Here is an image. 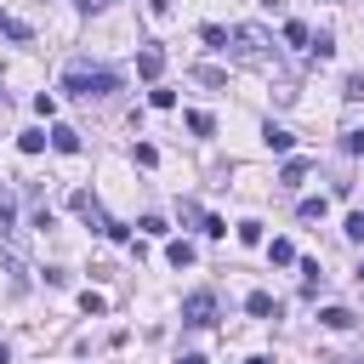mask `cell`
<instances>
[{
	"label": "cell",
	"instance_id": "22",
	"mask_svg": "<svg viewBox=\"0 0 364 364\" xmlns=\"http://www.w3.org/2000/svg\"><path fill=\"white\" fill-rule=\"evenodd\" d=\"M239 245H262V222H239Z\"/></svg>",
	"mask_w": 364,
	"mask_h": 364
},
{
	"label": "cell",
	"instance_id": "6",
	"mask_svg": "<svg viewBox=\"0 0 364 364\" xmlns=\"http://www.w3.org/2000/svg\"><path fill=\"white\" fill-rule=\"evenodd\" d=\"M262 142H267L273 154H290V148H296V131H284V125H267V131H262Z\"/></svg>",
	"mask_w": 364,
	"mask_h": 364
},
{
	"label": "cell",
	"instance_id": "17",
	"mask_svg": "<svg viewBox=\"0 0 364 364\" xmlns=\"http://www.w3.org/2000/svg\"><path fill=\"white\" fill-rule=\"evenodd\" d=\"M193 80H199V85H228V74H222V68H210V63H199V68H193Z\"/></svg>",
	"mask_w": 364,
	"mask_h": 364
},
{
	"label": "cell",
	"instance_id": "11",
	"mask_svg": "<svg viewBox=\"0 0 364 364\" xmlns=\"http://www.w3.org/2000/svg\"><path fill=\"white\" fill-rule=\"evenodd\" d=\"M318 324H324V330H353V313H347V307H324Z\"/></svg>",
	"mask_w": 364,
	"mask_h": 364
},
{
	"label": "cell",
	"instance_id": "31",
	"mask_svg": "<svg viewBox=\"0 0 364 364\" xmlns=\"http://www.w3.org/2000/svg\"><path fill=\"white\" fill-rule=\"evenodd\" d=\"M74 6H80V11H102L108 0H74Z\"/></svg>",
	"mask_w": 364,
	"mask_h": 364
},
{
	"label": "cell",
	"instance_id": "33",
	"mask_svg": "<svg viewBox=\"0 0 364 364\" xmlns=\"http://www.w3.org/2000/svg\"><path fill=\"white\" fill-rule=\"evenodd\" d=\"M0 364H11V347H6V341H0Z\"/></svg>",
	"mask_w": 364,
	"mask_h": 364
},
{
	"label": "cell",
	"instance_id": "25",
	"mask_svg": "<svg viewBox=\"0 0 364 364\" xmlns=\"http://www.w3.org/2000/svg\"><path fill=\"white\" fill-rule=\"evenodd\" d=\"M136 165H159V148L154 142H136Z\"/></svg>",
	"mask_w": 364,
	"mask_h": 364
},
{
	"label": "cell",
	"instance_id": "12",
	"mask_svg": "<svg viewBox=\"0 0 364 364\" xmlns=\"http://www.w3.org/2000/svg\"><path fill=\"white\" fill-rule=\"evenodd\" d=\"M199 40H205L210 51H228V28H222V23H205V28H199Z\"/></svg>",
	"mask_w": 364,
	"mask_h": 364
},
{
	"label": "cell",
	"instance_id": "32",
	"mask_svg": "<svg viewBox=\"0 0 364 364\" xmlns=\"http://www.w3.org/2000/svg\"><path fill=\"white\" fill-rule=\"evenodd\" d=\"M176 364H205V353H182V358H176Z\"/></svg>",
	"mask_w": 364,
	"mask_h": 364
},
{
	"label": "cell",
	"instance_id": "9",
	"mask_svg": "<svg viewBox=\"0 0 364 364\" xmlns=\"http://www.w3.org/2000/svg\"><path fill=\"white\" fill-rule=\"evenodd\" d=\"M324 210H330V199H324V193H318V199H301V205H296V216H301V222H324Z\"/></svg>",
	"mask_w": 364,
	"mask_h": 364
},
{
	"label": "cell",
	"instance_id": "8",
	"mask_svg": "<svg viewBox=\"0 0 364 364\" xmlns=\"http://www.w3.org/2000/svg\"><path fill=\"white\" fill-rule=\"evenodd\" d=\"M307 182V159H290L284 171H279V188H301Z\"/></svg>",
	"mask_w": 364,
	"mask_h": 364
},
{
	"label": "cell",
	"instance_id": "2",
	"mask_svg": "<svg viewBox=\"0 0 364 364\" xmlns=\"http://www.w3.org/2000/svg\"><path fill=\"white\" fill-rule=\"evenodd\" d=\"M74 216H80L91 233H108V239H131V228H125V222H114V216L97 205V193H85V188L74 193Z\"/></svg>",
	"mask_w": 364,
	"mask_h": 364
},
{
	"label": "cell",
	"instance_id": "35",
	"mask_svg": "<svg viewBox=\"0 0 364 364\" xmlns=\"http://www.w3.org/2000/svg\"><path fill=\"white\" fill-rule=\"evenodd\" d=\"M0 108H6V91H0Z\"/></svg>",
	"mask_w": 364,
	"mask_h": 364
},
{
	"label": "cell",
	"instance_id": "16",
	"mask_svg": "<svg viewBox=\"0 0 364 364\" xmlns=\"http://www.w3.org/2000/svg\"><path fill=\"white\" fill-rule=\"evenodd\" d=\"M188 131H193V136H210V131H216V119H210L205 108H193V114H188Z\"/></svg>",
	"mask_w": 364,
	"mask_h": 364
},
{
	"label": "cell",
	"instance_id": "28",
	"mask_svg": "<svg viewBox=\"0 0 364 364\" xmlns=\"http://www.w3.org/2000/svg\"><path fill=\"white\" fill-rule=\"evenodd\" d=\"M341 148L347 154H364V131H341Z\"/></svg>",
	"mask_w": 364,
	"mask_h": 364
},
{
	"label": "cell",
	"instance_id": "23",
	"mask_svg": "<svg viewBox=\"0 0 364 364\" xmlns=\"http://www.w3.org/2000/svg\"><path fill=\"white\" fill-rule=\"evenodd\" d=\"M0 233H17V210H11V199H0Z\"/></svg>",
	"mask_w": 364,
	"mask_h": 364
},
{
	"label": "cell",
	"instance_id": "24",
	"mask_svg": "<svg viewBox=\"0 0 364 364\" xmlns=\"http://www.w3.org/2000/svg\"><path fill=\"white\" fill-rule=\"evenodd\" d=\"M34 114H46V119H51V114H57V97H51V91H40V97H34Z\"/></svg>",
	"mask_w": 364,
	"mask_h": 364
},
{
	"label": "cell",
	"instance_id": "3",
	"mask_svg": "<svg viewBox=\"0 0 364 364\" xmlns=\"http://www.w3.org/2000/svg\"><path fill=\"white\" fill-rule=\"evenodd\" d=\"M182 324H216V296H210V290L182 296Z\"/></svg>",
	"mask_w": 364,
	"mask_h": 364
},
{
	"label": "cell",
	"instance_id": "20",
	"mask_svg": "<svg viewBox=\"0 0 364 364\" xmlns=\"http://www.w3.org/2000/svg\"><path fill=\"white\" fill-rule=\"evenodd\" d=\"M80 307H85V313H91V318H97V313H108V301H102V296H97V290H80Z\"/></svg>",
	"mask_w": 364,
	"mask_h": 364
},
{
	"label": "cell",
	"instance_id": "19",
	"mask_svg": "<svg viewBox=\"0 0 364 364\" xmlns=\"http://www.w3.org/2000/svg\"><path fill=\"white\" fill-rule=\"evenodd\" d=\"M307 46H313V57H330L336 51V34H307Z\"/></svg>",
	"mask_w": 364,
	"mask_h": 364
},
{
	"label": "cell",
	"instance_id": "4",
	"mask_svg": "<svg viewBox=\"0 0 364 364\" xmlns=\"http://www.w3.org/2000/svg\"><path fill=\"white\" fill-rule=\"evenodd\" d=\"M136 74H142V80H159V74H165V51H159V46H142V51H136Z\"/></svg>",
	"mask_w": 364,
	"mask_h": 364
},
{
	"label": "cell",
	"instance_id": "15",
	"mask_svg": "<svg viewBox=\"0 0 364 364\" xmlns=\"http://www.w3.org/2000/svg\"><path fill=\"white\" fill-rule=\"evenodd\" d=\"M0 34H6V40H34V28L17 23V17H6V11H0Z\"/></svg>",
	"mask_w": 364,
	"mask_h": 364
},
{
	"label": "cell",
	"instance_id": "10",
	"mask_svg": "<svg viewBox=\"0 0 364 364\" xmlns=\"http://www.w3.org/2000/svg\"><path fill=\"white\" fill-rule=\"evenodd\" d=\"M267 262H273V267H290V262H296V245H290V239H273V245H267Z\"/></svg>",
	"mask_w": 364,
	"mask_h": 364
},
{
	"label": "cell",
	"instance_id": "14",
	"mask_svg": "<svg viewBox=\"0 0 364 364\" xmlns=\"http://www.w3.org/2000/svg\"><path fill=\"white\" fill-rule=\"evenodd\" d=\"M301 290H307V296H318V290H324V273H318V262H301Z\"/></svg>",
	"mask_w": 364,
	"mask_h": 364
},
{
	"label": "cell",
	"instance_id": "1",
	"mask_svg": "<svg viewBox=\"0 0 364 364\" xmlns=\"http://www.w3.org/2000/svg\"><path fill=\"white\" fill-rule=\"evenodd\" d=\"M63 91H74V97H108V91H119V74H114V68L74 63V68L63 74Z\"/></svg>",
	"mask_w": 364,
	"mask_h": 364
},
{
	"label": "cell",
	"instance_id": "5",
	"mask_svg": "<svg viewBox=\"0 0 364 364\" xmlns=\"http://www.w3.org/2000/svg\"><path fill=\"white\" fill-rule=\"evenodd\" d=\"M51 148L57 154H80V131L74 125H51Z\"/></svg>",
	"mask_w": 364,
	"mask_h": 364
},
{
	"label": "cell",
	"instance_id": "13",
	"mask_svg": "<svg viewBox=\"0 0 364 364\" xmlns=\"http://www.w3.org/2000/svg\"><path fill=\"white\" fill-rule=\"evenodd\" d=\"M165 256H171V267H188V262H193V245H188V239H171Z\"/></svg>",
	"mask_w": 364,
	"mask_h": 364
},
{
	"label": "cell",
	"instance_id": "26",
	"mask_svg": "<svg viewBox=\"0 0 364 364\" xmlns=\"http://www.w3.org/2000/svg\"><path fill=\"white\" fill-rule=\"evenodd\" d=\"M136 228H142V233H148V239H159V233H165V216H142V222H136Z\"/></svg>",
	"mask_w": 364,
	"mask_h": 364
},
{
	"label": "cell",
	"instance_id": "30",
	"mask_svg": "<svg viewBox=\"0 0 364 364\" xmlns=\"http://www.w3.org/2000/svg\"><path fill=\"white\" fill-rule=\"evenodd\" d=\"M347 239H364V210H353V216H347Z\"/></svg>",
	"mask_w": 364,
	"mask_h": 364
},
{
	"label": "cell",
	"instance_id": "29",
	"mask_svg": "<svg viewBox=\"0 0 364 364\" xmlns=\"http://www.w3.org/2000/svg\"><path fill=\"white\" fill-rule=\"evenodd\" d=\"M341 97H353V102H358V97H364V74H347V91H341Z\"/></svg>",
	"mask_w": 364,
	"mask_h": 364
},
{
	"label": "cell",
	"instance_id": "7",
	"mask_svg": "<svg viewBox=\"0 0 364 364\" xmlns=\"http://www.w3.org/2000/svg\"><path fill=\"white\" fill-rule=\"evenodd\" d=\"M245 307H250L256 318H279V301H273L267 290H250V301H245Z\"/></svg>",
	"mask_w": 364,
	"mask_h": 364
},
{
	"label": "cell",
	"instance_id": "18",
	"mask_svg": "<svg viewBox=\"0 0 364 364\" xmlns=\"http://www.w3.org/2000/svg\"><path fill=\"white\" fill-rule=\"evenodd\" d=\"M46 142H51V136H46V131H23V136H17V148H23V154H40V148H46Z\"/></svg>",
	"mask_w": 364,
	"mask_h": 364
},
{
	"label": "cell",
	"instance_id": "27",
	"mask_svg": "<svg viewBox=\"0 0 364 364\" xmlns=\"http://www.w3.org/2000/svg\"><path fill=\"white\" fill-rule=\"evenodd\" d=\"M199 228H205L210 239H222V233H228V222H222V216H199Z\"/></svg>",
	"mask_w": 364,
	"mask_h": 364
},
{
	"label": "cell",
	"instance_id": "34",
	"mask_svg": "<svg viewBox=\"0 0 364 364\" xmlns=\"http://www.w3.org/2000/svg\"><path fill=\"white\" fill-rule=\"evenodd\" d=\"M358 284H364V262H358Z\"/></svg>",
	"mask_w": 364,
	"mask_h": 364
},
{
	"label": "cell",
	"instance_id": "21",
	"mask_svg": "<svg viewBox=\"0 0 364 364\" xmlns=\"http://www.w3.org/2000/svg\"><path fill=\"white\" fill-rule=\"evenodd\" d=\"M284 40H290V46H307V23L290 17V23H284Z\"/></svg>",
	"mask_w": 364,
	"mask_h": 364
}]
</instances>
